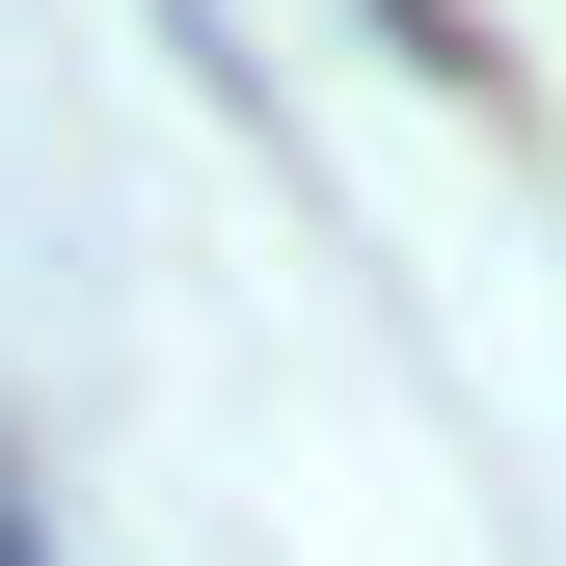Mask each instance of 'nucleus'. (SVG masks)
Here are the masks:
<instances>
[{
  "instance_id": "f257e3e1",
  "label": "nucleus",
  "mask_w": 566,
  "mask_h": 566,
  "mask_svg": "<svg viewBox=\"0 0 566 566\" xmlns=\"http://www.w3.org/2000/svg\"><path fill=\"white\" fill-rule=\"evenodd\" d=\"M378 28H405V54H459V0H378Z\"/></svg>"
},
{
  "instance_id": "f03ea898",
  "label": "nucleus",
  "mask_w": 566,
  "mask_h": 566,
  "mask_svg": "<svg viewBox=\"0 0 566 566\" xmlns=\"http://www.w3.org/2000/svg\"><path fill=\"white\" fill-rule=\"evenodd\" d=\"M0 566H54V539H28V459H0Z\"/></svg>"
}]
</instances>
